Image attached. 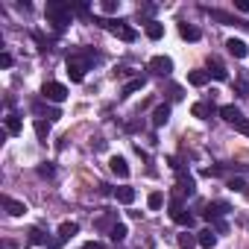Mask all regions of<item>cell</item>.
Masks as SVG:
<instances>
[{
	"label": "cell",
	"instance_id": "1",
	"mask_svg": "<svg viewBox=\"0 0 249 249\" xmlns=\"http://www.w3.org/2000/svg\"><path fill=\"white\" fill-rule=\"evenodd\" d=\"M44 12H47V21L56 27V33H65V27H68V24H71V18H73L71 3H59V0H50Z\"/></svg>",
	"mask_w": 249,
	"mask_h": 249
},
{
	"label": "cell",
	"instance_id": "31",
	"mask_svg": "<svg viewBox=\"0 0 249 249\" xmlns=\"http://www.w3.org/2000/svg\"><path fill=\"white\" fill-rule=\"evenodd\" d=\"M30 240H33V243H47V234H44L41 229H33V231H30Z\"/></svg>",
	"mask_w": 249,
	"mask_h": 249
},
{
	"label": "cell",
	"instance_id": "16",
	"mask_svg": "<svg viewBox=\"0 0 249 249\" xmlns=\"http://www.w3.org/2000/svg\"><path fill=\"white\" fill-rule=\"evenodd\" d=\"M114 199L120 205H132L135 202V188H114Z\"/></svg>",
	"mask_w": 249,
	"mask_h": 249
},
{
	"label": "cell",
	"instance_id": "13",
	"mask_svg": "<svg viewBox=\"0 0 249 249\" xmlns=\"http://www.w3.org/2000/svg\"><path fill=\"white\" fill-rule=\"evenodd\" d=\"M208 76H214L217 82H226V79H229V71H226V65H223L220 59H211V62H208Z\"/></svg>",
	"mask_w": 249,
	"mask_h": 249
},
{
	"label": "cell",
	"instance_id": "25",
	"mask_svg": "<svg viewBox=\"0 0 249 249\" xmlns=\"http://www.w3.org/2000/svg\"><path fill=\"white\" fill-rule=\"evenodd\" d=\"M188 82H191L194 88H202V85L208 82V71H191V73H188Z\"/></svg>",
	"mask_w": 249,
	"mask_h": 249
},
{
	"label": "cell",
	"instance_id": "5",
	"mask_svg": "<svg viewBox=\"0 0 249 249\" xmlns=\"http://www.w3.org/2000/svg\"><path fill=\"white\" fill-rule=\"evenodd\" d=\"M170 217H173V223L176 226H185V229H191L194 226V214H188L185 208H182V199H170Z\"/></svg>",
	"mask_w": 249,
	"mask_h": 249
},
{
	"label": "cell",
	"instance_id": "28",
	"mask_svg": "<svg viewBox=\"0 0 249 249\" xmlns=\"http://www.w3.org/2000/svg\"><path fill=\"white\" fill-rule=\"evenodd\" d=\"M126 234H129V231H126V226H123V223H114V226H111V231H108V237H111L114 243H117V240H123Z\"/></svg>",
	"mask_w": 249,
	"mask_h": 249
},
{
	"label": "cell",
	"instance_id": "4",
	"mask_svg": "<svg viewBox=\"0 0 249 249\" xmlns=\"http://www.w3.org/2000/svg\"><path fill=\"white\" fill-rule=\"evenodd\" d=\"M41 97H44L47 103H65V100H68V88H65L62 82H44V85H41Z\"/></svg>",
	"mask_w": 249,
	"mask_h": 249
},
{
	"label": "cell",
	"instance_id": "33",
	"mask_svg": "<svg viewBox=\"0 0 249 249\" xmlns=\"http://www.w3.org/2000/svg\"><path fill=\"white\" fill-rule=\"evenodd\" d=\"M33 111H44V106H41V103H33ZM56 117H62L59 108H50V120H56Z\"/></svg>",
	"mask_w": 249,
	"mask_h": 249
},
{
	"label": "cell",
	"instance_id": "22",
	"mask_svg": "<svg viewBox=\"0 0 249 249\" xmlns=\"http://www.w3.org/2000/svg\"><path fill=\"white\" fill-rule=\"evenodd\" d=\"M179 36H182L185 41H199L202 33H199L196 27H191V24H179Z\"/></svg>",
	"mask_w": 249,
	"mask_h": 249
},
{
	"label": "cell",
	"instance_id": "10",
	"mask_svg": "<svg viewBox=\"0 0 249 249\" xmlns=\"http://www.w3.org/2000/svg\"><path fill=\"white\" fill-rule=\"evenodd\" d=\"M226 50H229V56H234V59H246V56H249V47H246V41H240V38H229V41H226Z\"/></svg>",
	"mask_w": 249,
	"mask_h": 249
},
{
	"label": "cell",
	"instance_id": "32",
	"mask_svg": "<svg viewBox=\"0 0 249 249\" xmlns=\"http://www.w3.org/2000/svg\"><path fill=\"white\" fill-rule=\"evenodd\" d=\"M226 188H229V191H246V182H243V179H229Z\"/></svg>",
	"mask_w": 249,
	"mask_h": 249
},
{
	"label": "cell",
	"instance_id": "2",
	"mask_svg": "<svg viewBox=\"0 0 249 249\" xmlns=\"http://www.w3.org/2000/svg\"><path fill=\"white\" fill-rule=\"evenodd\" d=\"M196 194V182H194V176L191 173H185V170H176V199H182V196H194Z\"/></svg>",
	"mask_w": 249,
	"mask_h": 249
},
{
	"label": "cell",
	"instance_id": "17",
	"mask_svg": "<svg viewBox=\"0 0 249 249\" xmlns=\"http://www.w3.org/2000/svg\"><path fill=\"white\" fill-rule=\"evenodd\" d=\"M196 237H199V246H202V249H214V246H217V231H214V229H202Z\"/></svg>",
	"mask_w": 249,
	"mask_h": 249
},
{
	"label": "cell",
	"instance_id": "23",
	"mask_svg": "<svg viewBox=\"0 0 249 249\" xmlns=\"http://www.w3.org/2000/svg\"><path fill=\"white\" fill-rule=\"evenodd\" d=\"M176 243H179V249H194V246H199V237H196V234H191V231H182Z\"/></svg>",
	"mask_w": 249,
	"mask_h": 249
},
{
	"label": "cell",
	"instance_id": "12",
	"mask_svg": "<svg viewBox=\"0 0 249 249\" xmlns=\"http://www.w3.org/2000/svg\"><path fill=\"white\" fill-rule=\"evenodd\" d=\"M167 120H170V103H159L153 108V126L159 129V126H164Z\"/></svg>",
	"mask_w": 249,
	"mask_h": 249
},
{
	"label": "cell",
	"instance_id": "37",
	"mask_svg": "<svg viewBox=\"0 0 249 249\" xmlns=\"http://www.w3.org/2000/svg\"><path fill=\"white\" fill-rule=\"evenodd\" d=\"M0 65H3V68H12V56H9V53H0Z\"/></svg>",
	"mask_w": 249,
	"mask_h": 249
},
{
	"label": "cell",
	"instance_id": "20",
	"mask_svg": "<svg viewBox=\"0 0 249 249\" xmlns=\"http://www.w3.org/2000/svg\"><path fill=\"white\" fill-rule=\"evenodd\" d=\"M144 33H147V38H153V41H159V38L164 36V24H159V21H147V27H144Z\"/></svg>",
	"mask_w": 249,
	"mask_h": 249
},
{
	"label": "cell",
	"instance_id": "11",
	"mask_svg": "<svg viewBox=\"0 0 249 249\" xmlns=\"http://www.w3.org/2000/svg\"><path fill=\"white\" fill-rule=\"evenodd\" d=\"M214 111H217V106H214V103H208V100H202V103H194V106H191V114H194V117H199V120H208Z\"/></svg>",
	"mask_w": 249,
	"mask_h": 249
},
{
	"label": "cell",
	"instance_id": "36",
	"mask_svg": "<svg viewBox=\"0 0 249 249\" xmlns=\"http://www.w3.org/2000/svg\"><path fill=\"white\" fill-rule=\"evenodd\" d=\"M79 249H106V246H103L100 240H88V243H82Z\"/></svg>",
	"mask_w": 249,
	"mask_h": 249
},
{
	"label": "cell",
	"instance_id": "18",
	"mask_svg": "<svg viewBox=\"0 0 249 249\" xmlns=\"http://www.w3.org/2000/svg\"><path fill=\"white\" fill-rule=\"evenodd\" d=\"M24 132V123L18 114H6V135H21Z\"/></svg>",
	"mask_w": 249,
	"mask_h": 249
},
{
	"label": "cell",
	"instance_id": "6",
	"mask_svg": "<svg viewBox=\"0 0 249 249\" xmlns=\"http://www.w3.org/2000/svg\"><path fill=\"white\" fill-rule=\"evenodd\" d=\"M229 211H231V205H229V202H223V199H217V202H208V205H205L202 217H205L208 223H217V220H220L223 214H229Z\"/></svg>",
	"mask_w": 249,
	"mask_h": 249
},
{
	"label": "cell",
	"instance_id": "26",
	"mask_svg": "<svg viewBox=\"0 0 249 249\" xmlns=\"http://www.w3.org/2000/svg\"><path fill=\"white\" fill-rule=\"evenodd\" d=\"M33 38H36V44H38V50H41V53L53 50V41H50V38H47V36H44L41 30H36V33H33Z\"/></svg>",
	"mask_w": 249,
	"mask_h": 249
},
{
	"label": "cell",
	"instance_id": "34",
	"mask_svg": "<svg viewBox=\"0 0 249 249\" xmlns=\"http://www.w3.org/2000/svg\"><path fill=\"white\" fill-rule=\"evenodd\" d=\"M234 129H237V132H243V135H249V120H246V117H243V120H237V123H234Z\"/></svg>",
	"mask_w": 249,
	"mask_h": 249
},
{
	"label": "cell",
	"instance_id": "19",
	"mask_svg": "<svg viewBox=\"0 0 249 249\" xmlns=\"http://www.w3.org/2000/svg\"><path fill=\"white\" fill-rule=\"evenodd\" d=\"M33 126H36V135L47 144V138H50V120H44V117H36L33 120Z\"/></svg>",
	"mask_w": 249,
	"mask_h": 249
},
{
	"label": "cell",
	"instance_id": "35",
	"mask_svg": "<svg viewBox=\"0 0 249 249\" xmlns=\"http://www.w3.org/2000/svg\"><path fill=\"white\" fill-rule=\"evenodd\" d=\"M223 167H202V176H220Z\"/></svg>",
	"mask_w": 249,
	"mask_h": 249
},
{
	"label": "cell",
	"instance_id": "8",
	"mask_svg": "<svg viewBox=\"0 0 249 249\" xmlns=\"http://www.w3.org/2000/svg\"><path fill=\"white\" fill-rule=\"evenodd\" d=\"M150 71L159 73V76H170V71H173V59H170V56H153V59H150Z\"/></svg>",
	"mask_w": 249,
	"mask_h": 249
},
{
	"label": "cell",
	"instance_id": "7",
	"mask_svg": "<svg viewBox=\"0 0 249 249\" xmlns=\"http://www.w3.org/2000/svg\"><path fill=\"white\" fill-rule=\"evenodd\" d=\"M100 24H103V27H108L111 33H117L123 41H129V44L138 38V30H135V27H129V24H111V21H100Z\"/></svg>",
	"mask_w": 249,
	"mask_h": 249
},
{
	"label": "cell",
	"instance_id": "29",
	"mask_svg": "<svg viewBox=\"0 0 249 249\" xmlns=\"http://www.w3.org/2000/svg\"><path fill=\"white\" fill-rule=\"evenodd\" d=\"M100 9H103L106 15H114V12L120 9V0H103V3H100Z\"/></svg>",
	"mask_w": 249,
	"mask_h": 249
},
{
	"label": "cell",
	"instance_id": "39",
	"mask_svg": "<svg viewBox=\"0 0 249 249\" xmlns=\"http://www.w3.org/2000/svg\"><path fill=\"white\" fill-rule=\"evenodd\" d=\"M240 12H249V0H237V3H234Z\"/></svg>",
	"mask_w": 249,
	"mask_h": 249
},
{
	"label": "cell",
	"instance_id": "14",
	"mask_svg": "<svg viewBox=\"0 0 249 249\" xmlns=\"http://www.w3.org/2000/svg\"><path fill=\"white\" fill-rule=\"evenodd\" d=\"M3 208L12 214V217H24L27 214V205L21 199H12V196H3Z\"/></svg>",
	"mask_w": 249,
	"mask_h": 249
},
{
	"label": "cell",
	"instance_id": "21",
	"mask_svg": "<svg viewBox=\"0 0 249 249\" xmlns=\"http://www.w3.org/2000/svg\"><path fill=\"white\" fill-rule=\"evenodd\" d=\"M76 231H79V226L68 220V223H62V226H59V240H62V243H68V240H71Z\"/></svg>",
	"mask_w": 249,
	"mask_h": 249
},
{
	"label": "cell",
	"instance_id": "9",
	"mask_svg": "<svg viewBox=\"0 0 249 249\" xmlns=\"http://www.w3.org/2000/svg\"><path fill=\"white\" fill-rule=\"evenodd\" d=\"M108 167H111V173L117 179H126L129 176V164H126V159H123V156H111L108 159Z\"/></svg>",
	"mask_w": 249,
	"mask_h": 249
},
{
	"label": "cell",
	"instance_id": "24",
	"mask_svg": "<svg viewBox=\"0 0 249 249\" xmlns=\"http://www.w3.org/2000/svg\"><path fill=\"white\" fill-rule=\"evenodd\" d=\"M141 88H144V76H135L132 82H126V85L120 88V97H129V94H135V91H141Z\"/></svg>",
	"mask_w": 249,
	"mask_h": 249
},
{
	"label": "cell",
	"instance_id": "38",
	"mask_svg": "<svg viewBox=\"0 0 249 249\" xmlns=\"http://www.w3.org/2000/svg\"><path fill=\"white\" fill-rule=\"evenodd\" d=\"M170 97H173V100H182V88H179V85H173V88H170Z\"/></svg>",
	"mask_w": 249,
	"mask_h": 249
},
{
	"label": "cell",
	"instance_id": "40",
	"mask_svg": "<svg viewBox=\"0 0 249 249\" xmlns=\"http://www.w3.org/2000/svg\"><path fill=\"white\" fill-rule=\"evenodd\" d=\"M243 194H246V199H249V188H246V191H243Z\"/></svg>",
	"mask_w": 249,
	"mask_h": 249
},
{
	"label": "cell",
	"instance_id": "27",
	"mask_svg": "<svg viewBox=\"0 0 249 249\" xmlns=\"http://www.w3.org/2000/svg\"><path fill=\"white\" fill-rule=\"evenodd\" d=\"M161 205H164V194H161V191H153V194L147 196V208H150V211H159Z\"/></svg>",
	"mask_w": 249,
	"mask_h": 249
},
{
	"label": "cell",
	"instance_id": "30",
	"mask_svg": "<svg viewBox=\"0 0 249 249\" xmlns=\"http://www.w3.org/2000/svg\"><path fill=\"white\" fill-rule=\"evenodd\" d=\"M53 173H56V167H53L50 161H44V164H38V176H41V179H50Z\"/></svg>",
	"mask_w": 249,
	"mask_h": 249
},
{
	"label": "cell",
	"instance_id": "15",
	"mask_svg": "<svg viewBox=\"0 0 249 249\" xmlns=\"http://www.w3.org/2000/svg\"><path fill=\"white\" fill-rule=\"evenodd\" d=\"M220 117H223L226 123H231V126H234L237 120H243V111H240L237 106H223V108H220Z\"/></svg>",
	"mask_w": 249,
	"mask_h": 249
},
{
	"label": "cell",
	"instance_id": "3",
	"mask_svg": "<svg viewBox=\"0 0 249 249\" xmlns=\"http://www.w3.org/2000/svg\"><path fill=\"white\" fill-rule=\"evenodd\" d=\"M65 68H68L71 82H82V79H85V71H88V62H85L82 56H68Z\"/></svg>",
	"mask_w": 249,
	"mask_h": 249
}]
</instances>
